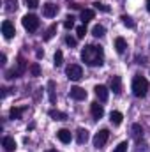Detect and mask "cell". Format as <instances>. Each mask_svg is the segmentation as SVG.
Masks as SVG:
<instances>
[{
    "label": "cell",
    "instance_id": "cell-8",
    "mask_svg": "<svg viewBox=\"0 0 150 152\" xmlns=\"http://www.w3.org/2000/svg\"><path fill=\"white\" fill-rule=\"evenodd\" d=\"M57 12H58V7H57L55 4L48 2V4H44V5H42V14H44L46 18H53Z\"/></svg>",
    "mask_w": 150,
    "mask_h": 152
},
{
    "label": "cell",
    "instance_id": "cell-35",
    "mask_svg": "<svg viewBox=\"0 0 150 152\" xmlns=\"http://www.w3.org/2000/svg\"><path fill=\"white\" fill-rule=\"evenodd\" d=\"M0 60H2V62H0V64H2V66H4V64H5V62H7V57H5V55H4V53H2V57H0Z\"/></svg>",
    "mask_w": 150,
    "mask_h": 152
},
{
    "label": "cell",
    "instance_id": "cell-1",
    "mask_svg": "<svg viewBox=\"0 0 150 152\" xmlns=\"http://www.w3.org/2000/svg\"><path fill=\"white\" fill-rule=\"evenodd\" d=\"M81 60L90 66V67H97L104 64V50L103 46H95V44H88L81 50Z\"/></svg>",
    "mask_w": 150,
    "mask_h": 152
},
{
    "label": "cell",
    "instance_id": "cell-23",
    "mask_svg": "<svg viewBox=\"0 0 150 152\" xmlns=\"http://www.w3.org/2000/svg\"><path fill=\"white\" fill-rule=\"evenodd\" d=\"M5 9H7L9 12L16 11V9H18V0H5Z\"/></svg>",
    "mask_w": 150,
    "mask_h": 152
},
{
    "label": "cell",
    "instance_id": "cell-38",
    "mask_svg": "<svg viewBox=\"0 0 150 152\" xmlns=\"http://www.w3.org/2000/svg\"><path fill=\"white\" fill-rule=\"evenodd\" d=\"M46 152H58V151H55V149H50V151H46Z\"/></svg>",
    "mask_w": 150,
    "mask_h": 152
},
{
    "label": "cell",
    "instance_id": "cell-36",
    "mask_svg": "<svg viewBox=\"0 0 150 152\" xmlns=\"http://www.w3.org/2000/svg\"><path fill=\"white\" fill-rule=\"evenodd\" d=\"M7 92H9V88H5V87H4V88H2V97H5V96H7Z\"/></svg>",
    "mask_w": 150,
    "mask_h": 152
},
{
    "label": "cell",
    "instance_id": "cell-28",
    "mask_svg": "<svg viewBox=\"0 0 150 152\" xmlns=\"http://www.w3.org/2000/svg\"><path fill=\"white\" fill-rule=\"evenodd\" d=\"M127 147H129V145H127V142H120V143L115 147V151H113V152H127Z\"/></svg>",
    "mask_w": 150,
    "mask_h": 152
},
{
    "label": "cell",
    "instance_id": "cell-20",
    "mask_svg": "<svg viewBox=\"0 0 150 152\" xmlns=\"http://www.w3.org/2000/svg\"><path fill=\"white\" fill-rule=\"evenodd\" d=\"M104 32H106V28H104L103 25H95V27L92 28V36H94V37H103Z\"/></svg>",
    "mask_w": 150,
    "mask_h": 152
},
{
    "label": "cell",
    "instance_id": "cell-4",
    "mask_svg": "<svg viewBox=\"0 0 150 152\" xmlns=\"http://www.w3.org/2000/svg\"><path fill=\"white\" fill-rule=\"evenodd\" d=\"M66 75H67L69 80L78 81V80H81V78H83V69H81V66H78V64H71V66H67Z\"/></svg>",
    "mask_w": 150,
    "mask_h": 152
},
{
    "label": "cell",
    "instance_id": "cell-12",
    "mask_svg": "<svg viewBox=\"0 0 150 152\" xmlns=\"http://www.w3.org/2000/svg\"><path fill=\"white\" fill-rule=\"evenodd\" d=\"M57 138H58L62 143H69L71 138H73V134H71L69 129H60V131H57Z\"/></svg>",
    "mask_w": 150,
    "mask_h": 152
},
{
    "label": "cell",
    "instance_id": "cell-5",
    "mask_svg": "<svg viewBox=\"0 0 150 152\" xmlns=\"http://www.w3.org/2000/svg\"><path fill=\"white\" fill-rule=\"evenodd\" d=\"M108 138H110V131H108V129H101V131L95 133V136H94V147H97V149L104 147L106 142H108Z\"/></svg>",
    "mask_w": 150,
    "mask_h": 152
},
{
    "label": "cell",
    "instance_id": "cell-19",
    "mask_svg": "<svg viewBox=\"0 0 150 152\" xmlns=\"http://www.w3.org/2000/svg\"><path fill=\"white\" fill-rule=\"evenodd\" d=\"M122 118H124V115L120 113V112H111V115H110V120H111V124H115V126H120L122 124Z\"/></svg>",
    "mask_w": 150,
    "mask_h": 152
},
{
    "label": "cell",
    "instance_id": "cell-32",
    "mask_svg": "<svg viewBox=\"0 0 150 152\" xmlns=\"http://www.w3.org/2000/svg\"><path fill=\"white\" fill-rule=\"evenodd\" d=\"M76 32H78V37H85V34H87V27H85V25H79V27L76 28Z\"/></svg>",
    "mask_w": 150,
    "mask_h": 152
},
{
    "label": "cell",
    "instance_id": "cell-11",
    "mask_svg": "<svg viewBox=\"0 0 150 152\" xmlns=\"http://www.w3.org/2000/svg\"><path fill=\"white\" fill-rule=\"evenodd\" d=\"M90 112H92V117L94 118H101L104 115V108H103V104H99L97 101H94L90 104Z\"/></svg>",
    "mask_w": 150,
    "mask_h": 152
},
{
    "label": "cell",
    "instance_id": "cell-26",
    "mask_svg": "<svg viewBox=\"0 0 150 152\" xmlns=\"http://www.w3.org/2000/svg\"><path fill=\"white\" fill-rule=\"evenodd\" d=\"M133 134H134V138L138 140L140 136H143V129H141V126L140 124H134L133 126Z\"/></svg>",
    "mask_w": 150,
    "mask_h": 152
},
{
    "label": "cell",
    "instance_id": "cell-24",
    "mask_svg": "<svg viewBox=\"0 0 150 152\" xmlns=\"http://www.w3.org/2000/svg\"><path fill=\"white\" fill-rule=\"evenodd\" d=\"M55 32H57V25H51V27L46 30V34H44V41H50V39L55 36Z\"/></svg>",
    "mask_w": 150,
    "mask_h": 152
},
{
    "label": "cell",
    "instance_id": "cell-16",
    "mask_svg": "<svg viewBox=\"0 0 150 152\" xmlns=\"http://www.w3.org/2000/svg\"><path fill=\"white\" fill-rule=\"evenodd\" d=\"M94 16H95V12L92 9H83L81 11V21H83V25H87L90 20H94Z\"/></svg>",
    "mask_w": 150,
    "mask_h": 152
},
{
    "label": "cell",
    "instance_id": "cell-13",
    "mask_svg": "<svg viewBox=\"0 0 150 152\" xmlns=\"http://www.w3.org/2000/svg\"><path fill=\"white\" fill-rule=\"evenodd\" d=\"M76 142H78L79 145L87 143V142H88V131H87V129H83V127H79V129L76 131Z\"/></svg>",
    "mask_w": 150,
    "mask_h": 152
},
{
    "label": "cell",
    "instance_id": "cell-34",
    "mask_svg": "<svg viewBox=\"0 0 150 152\" xmlns=\"http://www.w3.org/2000/svg\"><path fill=\"white\" fill-rule=\"evenodd\" d=\"M25 4H27L30 9H36V7H39V0H25Z\"/></svg>",
    "mask_w": 150,
    "mask_h": 152
},
{
    "label": "cell",
    "instance_id": "cell-9",
    "mask_svg": "<svg viewBox=\"0 0 150 152\" xmlns=\"http://www.w3.org/2000/svg\"><path fill=\"white\" fill-rule=\"evenodd\" d=\"M95 96L99 97V101L101 103H106L108 101V97H110V94H108V88L104 87V85H95Z\"/></svg>",
    "mask_w": 150,
    "mask_h": 152
},
{
    "label": "cell",
    "instance_id": "cell-17",
    "mask_svg": "<svg viewBox=\"0 0 150 152\" xmlns=\"http://www.w3.org/2000/svg\"><path fill=\"white\" fill-rule=\"evenodd\" d=\"M48 96H50V101L55 104V103H57V96H55V81H48Z\"/></svg>",
    "mask_w": 150,
    "mask_h": 152
},
{
    "label": "cell",
    "instance_id": "cell-7",
    "mask_svg": "<svg viewBox=\"0 0 150 152\" xmlns=\"http://www.w3.org/2000/svg\"><path fill=\"white\" fill-rule=\"evenodd\" d=\"M69 96H71L73 99H76V101H83V99L87 97V90H83L81 87H71Z\"/></svg>",
    "mask_w": 150,
    "mask_h": 152
},
{
    "label": "cell",
    "instance_id": "cell-15",
    "mask_svg": "<svg viewBox=\"0 0 150 152\" xmlns=\"http://www.w3.org/2000/svg\"><path fill=\"white\" fill-rule=\"evenodd\" d=\"M125 48H127V42H125V39L124 37H117L115 39V50H117V53H124L125 51Z\"/></svg>",
    "mask_w": 150,
    "mask_h": 152
},
{
    "label": "cell",
    "instance_id": "cell-29",
    "mask_svg": "<svg viewBox=\"0 0 150 152\" xmlns=\"http://www.w3.org/2000/svg\"><path fill=\"white\" fill-rule=\"evenodd\" d=\"M30 73H32V76H39L41 75V67H39L37 62H34V64L30 66Z\"/></svg>",
    "mask_w": 150,
    "mask_h": 152
},
{
    "label": "cell",
    "instance_id": "cell-30",
    "mask_svg": "<svg viewBox=\"0 0 150 152\" xmlns=\"http://www.w3.org/2000/svg\"><path fill=\"white\" fill-rule=\"evenodd\" d=\"M64 27H66V28H73V27H74V18H73V16H67L66 21H64Z\"/></svg>",
    "mask_w": 150,
    "mask_h": 152
},
{
    "label": "cell",
    "instance_id": "cell-22",
    "mask_svg": "<svg viewBox=\"0 0 150 152\" xmlns=\"http://www.w3.org/2000/svg\"><path fill=\"white\" fill-rule=\"evenodd\" d=\"M23 112H25V108H11V112H9V115H11V118H21V115H23Z\"/></svg>",
    "mask_w": 150,
    "mask_h": 152
},
{
    "label": "cell",
    "instance_id": "cell-33",
    "mask_svg": "<svg viewBox=\"0 0 150 152\" xmlns=\"http://www.w3.org/2000/svg\"><path fill=\"white\" fill-rule=\"evenodd\" d=\"M66 42H67V46H71V48H74L76 44H78V41H76L74 37H71V36H67V37H66Z\"/></svg>",
    "mask_w": 150,
    "mask_h": 152
},
{
    "label": "cell",
    "instance_id": "cell-37",
    "mask_svg": "<svg viewBox=\"0 0 150 152\" xmlns=\"http://www.w3.org/2000/svg\"><path fill=\"white\" fill-rule=\"evenodd\" d=\"M147 9H149V12H150V0H147Z\"/></svg>",
    "mask_w": 150,
    "mask_h": 152
},
{
    "label": "cell",
    "instance_id": "cell-14",
    "mask_svg": "<svg viewBox=\"0 0 150 152\" xmlns=\"http://www.w3.org/2000/svg\"><path fill=\"white\" fill-rule=\"evenodd\" d=\"M2 145H4V149L7 152H12L16 149V142H14V138H11V136H5V138L2 140Z\"/></svg>",
    "mask_w": 150,
    "mask_h": 152
},
{
    "label": "cell",
    "instance_id": "cell-31",
    "mask_svg": "<svg viewBox=\"0 0 150 152\" xmlns=\"http://www.w3.org/2000/svg\"><path fill=\"white\" fill-rule=\"evenodd\" d=\"M94 5H95V9H99V11H103V12H110V7H108V5H104V4H99V2H95Z\"/></svg>",
    "mask_w": 150,
    "mask_h": 152
},
{
    "label": "cell",
    "instance_id": "cell-25",
    "mask_svg": "<svg viewBox=\"0 0 150 152\" xmlns=\"http://www.w3.org/2000/svg\"><path fill=\"white\" fill-rule=\"evenodd\" d=\"M16 69H18V73H20V75H23V73H25L27 64H25V58H23V57H20V58H18V67H16Z\"/></svg>",
    "mask_w": 150,
    "mask_h": 152
},
{
    "label": "cell",
    "instance_id": "cell-2",
    "mask_svg": "<svg viewBox=\"0 0 150 152\" xmlns=\"http://www.w3.org/2000/svg\"><path fill=\"white\" fill-rule=\"evenodd\" d=\"M149 90V81L143 76H134L133 78V94L136 97H145Z\"/></svg>",
    "mask_w": 150,
    "mask_h": 152
},
{
    "label": "cell",
    "instance_id": "cell-10",
    "mask_svg": "<svg viewBox=\"0 0 150 152\" xmlns=\"http://www.w3.org/2000/svg\"><path fill=\"white\" fill-rule=\"evenodd\" d=\"M110 90H111L113 94H120L122 92V80H120V76H111V80H110Z\"/></svg>",
    "mask_w": 150,
    "mask_h": 152
},
{
    "label": "cell",
    "instance_id": "cell-27",
    "mask_svg": "<svg viewBox=\"0 0 150 152\" xmlns=\"http://www.w3.org/2000/svg\"><path fill=\"white\" fill-rule=\"evenodd\" d=\"M120 20H122V23H124L125 27H129V28H134V21H133V20H131V18H129L127 14H124V16H122Z\"/></svg>",
    "mask_w": 150,
    "mask_h": 152
},
{
    "label": "cell",
    "instance_id": "cell-18",
    "mask_svg": "<svg viewBox=\"0 0 150 152\" xmlns=\"http://www.w3.org/2000/svg\"><path fill=\"white\" fill-rule=\"evenodd\" d=\"M50 117H51L53 120H66V118H67V113L58 112V110H50Z\"/></svg>",
    "mask_w": 150,
    "mask_h": 152
},
{
    "label": "cell",
    "instance_id": "cell-3",
    "mask_svg": "<svg viewBox=\"0 0 150 152\" xmlns=\"http://www.w3.org/2000/svg\"><path fill=\"white\" fill-rule=\"evenodd\" d=\"M21 23H23L25 30H28V32H36L39 28V18L36 14H25L21 18Z\"/></svg>",
    "mask_w": 150,
    "mask_h": 152
},
{
    "label": "cell",
    "instance_id": "cell-6",
    "mask_svg": "<svg viewBox=\"0 0 150 152\" xmlns=\"http://www.w3.org/2000/svg\"><path fill=\"white\" fill-rule=\"evenodd\" d=\"M2 34H4V37H5V39H11V37H14V36H16V28H14L12 21L5 20V21L2 23Z\"/></svg>",
    "mask_w": 150,
    "mask_h": 152
},
{
    "label": "cell",
    "instance_id": "cell-21",
    "mask_svg": "<svg viewBox=\"0 0 150 152\" xmlns=\"http://www.w3.org/2000/svg\"><path fill=\"white\" fill-rule=\"evenodd\" d=\"M53 64H55L57 67H60V66L64 64V53H62L60 50H58V51L55 53V57H53Z\"/></svg>",
    "mask_w": 150,
    "mask_h": 152
}]
</instances>
